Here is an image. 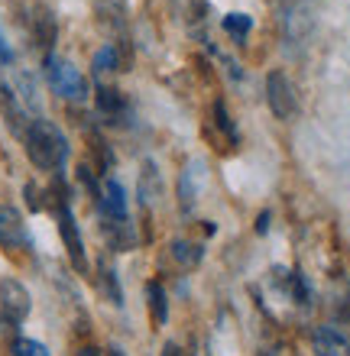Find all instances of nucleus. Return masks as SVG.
I'll return each instance as SVG.
<instances>
[{
	"label": "nucleus",
	"mask_w": 350,
	"mask_h": 356,
	"mask_svg": "<svg viewBox=\"0 0 350 356\" xmlns=\"http://www.w3.org/2000/svg\"><path fill=\"white\" fill-rule=\"evenodd\" d=\"M23 140H26V152H29V159H33L36 169L52 172V169H62V165H65L68 140L52 120H46V117L29 120V130Z\"/></svg>",
	"instance_id": "f257e3e1"
},
{
	"label": "nucleus",
	"mask_w": 350,
	"mask_h": 356,
	"mask_svg": "<svg viewBox=\"0 0 350 356\" xmlns=\"http://www.w3.org/2000/svg\"><path fill=\"white\" fill-rule=\"evenodd\" d=\"M46 75H49V85L56 88L58 97H65V101H85L88 97L85 75H81L72 62H65V58L46 56Z\"/></svg>",
	"instance_id": "f03ea898"
},
{
	"label": "nucleus",
	"mask_w": 350,
	"mask_h": 356,
	"mask_svg": "<svg viewBox=\"0 0 350 356\" xmlns=\"http://www.w3.org/2000/svg\"><path fill=\"white\" fill-rule=\"evenodd\" d=\"M266 97H269V111H273L279 120H292L295 111H299L292 81H289L285 72H269V75H266Z\"/></svg>",
	"instance_id": "7ed1b4c3"
},
{
	"label": "nucleus",
	"mask_w": 350,
	"mask_h": 356,
	"mask_svg": "<svg viewBox=\"0 0 350 356\" xmlns=\"http://www.w3.org/2000/svg\"><path fill=\"white\" fill-rule=\"evenodd\" d=\"M29 291L23 282L17 279H3L0 282V311H3V318L7 324H23L29 314Z\"/></svg>",
	"instance_id": "20e7f679"
},
{
	"label": "nucleus",
	"mask_w": 350,
	"mask_h": 356,
	"mask_svg": "<svg viewBox=\"0 0 350 356\" xmlns=\"http://www.w3.org/2000/svg\"><path fill=\"white\" fill-rule=\"evenodd\" d=\"M97 204H101V214L111 220V227L130 224V220H127V195H123V185H120V181L107 178L104 188L97 191Z\"/></svg>",
	"instance_id": "39448f33"
},
{
	"label": "nucleus",
	"mask_w": 350,
	"mask_h": 356,
	"mask_svg": "<svg viewBox=\"0 0 350 356\" xmlns=\"http://www.w3.org/2000/svg\"><path fill=\"white\" fill-rule=\"evenodd\" d=\"M58 230H62V240L68 246V256H72V263L75 269H85V243H81V234H78V224H75V214H72V207L62 201L58 204Z\"/></svg>",
	"instance_id": "423d86ee"
},
{
	"label": "nucleus",
	"mask_w": 350,
	"mask_h": 356,
	"mask_svg": "<svg viewBox=\"0 0 350 356\" xmlns=\"http://www.w3.org/2000/svg\"><path fill=\"white\" fill-rule=\"evenodd\" d=\"M0 246L17 250V246H29L26 224L19 220V214L13 207H0Z\"/></svg>",
	"instance_id": "0eeeda50"
},
{
	"label": "nucleus",
	"mask_w": 350,
	"mask_h": 356,
	"mask_svg": "<svg viewBox=\"0 0 350 356\" xmlns=\"http://www.w3.org/2000/svg\"><path fill=\"white\" fill-rule=\"evenodd\" d=\"M201 172H205V162L201 159H191L189 165H185V172H182V178H179V204H182V211H191V204H195L198 188H201Z\"/></svg>",
	"instance_id": "6e6552de"
},
{
	"label": "nucleus",
	"mask_w": 350,
	"mask_h": 356,
	"mask_svg": "<svg viewBox=\"0 0 350 356\" xmlns=\"http://www.w3.org/2000/svg\"><path fill=\"white\" fill-rule=\"evenodd\" d=\"M315 356H350V343L337 327L315 330Z\"/></svg>",
	"instance_id": "1a4fd4ad"
},
{
	"label": "nucleus",
	"mask_w": 350,
	"mask_h": 356,
	"mask_svg": "<svg viewBox=\"0 0 350 356\" xmlns=\"http://www.w3.org/2000/svg\"><path fill=\"white\" fill-rule=\"evenodd\" d=\"M159 191H162L159 172H156L152 162H146V165H143V175H140V201H143V207L156 204V201H159Z\"/></svg>",
	"instance_id": "9d476101"
},
{
	"label": "nucleus",
	"mask_w": 350,
	"mask_h": 356,
	"mask_svg": "<svg viewBox=\"0 0 350 356\" xmlns=\"http://www.w3.org/2000/svg\"><path fill=\"white\" fill-rule=\"evenodd\" d=\"M3 113L10 117V127H13V133H23V136H26V130H29L26 113H23V107H19L17 94L10 91L7 85H3Z\"/></svg>",
	"instance_id": "9b49d317"
},
{
	"label": "nucleus",
	"mask_w": 350,
	"mask_h": 356,
	"mask_svg": "<svg viewBox=\"0 0 350 356\" xmlns=\"http://www.w3.org/2000/svg\"><path fill=\"white\" fill-rule=\"evenodd\" d=\"M250 29H253V19L246 17V13H228V17H224V33H228L234 42H240V46L246 42Z\"/></svg>",
	"instance_id": "f8f14e48"
},
{
	"label": "nucleus",
	"mask_w": 350,
	"mask_h": 356,
	"mask_svg": "<svg viewBox=\"0 0 350 356\" xmlns=\"http://www.w3.org/2000/svg\"><path fill=\"white\" fill-rule=\"evenodd\" d=\"M146 295H150V308H152L156 324H166V318H169V298H166V289H162L159 282H150V285H146Z\"/></svg>",
	"instance_id": "ddd939ff"
},
{
	"label": "nucleus",
	"mask_w": 350,
	"mask_h": 356,
	"mask_svg": "<svg viewBox=\"0 0 350 356\" xmlns=\"http://www.w3.org/2000/svg\"><path fill=\"white\" fill-rule=\"evenodd\" d=\"M97 107H101V113H107V117H120V111H123L120 91H114V88H97Z\"/></svg>",
	"instance_id": "4468645a"
},
{
	"label": "nucleus",
	"mask_w": 350,
	"mask_h": 356,
	"mask_svg": "<svg viewBox=\"0 0 350 356\" xmlns=\"http://www.w3.org/2000/svg\"><path fill=\"white\" fill-rule=\"evenodd\" d=\"M36 39L42 49H49L56 42V19L49 17L46 10H39V17H36Z\"/></svg>",
	"instance_id": "2eb2a0df"
},
{
	"label": "nucleus",
	"mask_w": 350,
	"mask_h": 356,
	"mask_svg": "<svg viewBox=\"0 0 350 356\" xmlns=\"http://www.w3.org/2000/svg\"><path fill=\"white\" fill-rule=\"evenodd\" d=\"M13 356H49V350L39 340L19 337V340H13Z\"/></svg>",
	"instance_id": "dca6fc26"
},
{
	"label": "nucleus",
	"mask_w": 350,
	"mask_h": 356,
	"mask_svg": "<svg viewBox=\"0 0 350 356\" xmlns=\"http://www.w3.org/2000/svg\"><path fill=\"white\" fill-rule=\"evenodd\" d=\"M214 117H218V127H221L224 133H228V140H230V143L240 140V136H237V127L230 123V113H228V107H224V101L214 104Z\"/></svg>",
	"instance_id": "f3484780"
},
{
	"label": "nucleus",
	"mask_w": 350,
	"mask_h": 356,
	"mask_svg": "<svg viewBox=\"0 0 350 356\" xmlns=\"http://www.w3.org/2000/svg\"><path fill=\"white\" fill-rule=\"evenodd\" d=\"M111 68H117V49L114 46H104L95 56V72H111Z\"/></svg>",
	"instance_id": "a211bd4d"
},
{
	"label": "nucleus",
	"mask_w": 350,
	"mask_h": 356,
	"mask_svg": "<svg viewBox=\"0 0 350 356\" xmlns=\"http://www.w3.org/2000/svg\"><path fill=\"white\" fill-rule=\"evenodd\" d=\"M172 253L179 256L182 263H189V266L201 263V246H189V243H175V246H172Z\"/></svg>",
	"instance_id": "6ab92c4d"
},
{
	"label": "nucleus",
	"mask_w": 350,
	"mask_h": 356,
	"mask_svg": "<svg viewBox=\"0 0 350 356\" xmlns=\"http://www.w3.org/2000/svg\"><path fill=\"white\" fill-rule=\"evenodd\" d=\"M104 285H107V291H111V301H114V305H120V301H123V291L117 289L114 269H107V266H104Z\"/></svg>",
	"instance_id": "aec40b11"
},
{
	"label": "nucleus",
	"mask_w": 350,
	"mask_h": 356,
	"mask_svg": "<svg viewBox=\"0 0 350 356\" xmlns=\"http://www.w3.org/2000/svg\"><path fill=\"white\" fill-rule=\"evenodd\" d=\"M0 62H3V65H10V62H13V49H10L7 36H3V29H0Z\"/></svg>",
	"instance_id": "412c9836"
},
{
	"label": "nucleus",
	"mask_w": 350,
	"mask_h": 356,
	"mask_svg": "<svg viewBox=\"0 0 350 356\" xmlns=\"http://www.w3.org/2000/svg\"><path fill=\"white\" fill-rule=\"evenodd\" d=\"M162 356H185V353H182V347H175V343H166V347H162Z\"/></svg>",
	"instance_id": "4be33fe9"
},
{
	"label": "nucleus",
	"mask_w": 350,
	"mask_h": 356,
	"mask_svg": "<svg viewBox=\"0 0 350 356\" xmlns=\"http://www.w3.org/2000/svg\"><path fill=\"white\" fill-rule=\"evenodd\" d=\"M78 356H101V350H95V347H85V350H81V353H78Z\"/></svg>",
	"instance_id": "5701e85b"
},
{
	"label": "nucleus",
	"mask_w": 350,
	"mask_h": 356,
	"mask_svg": "<svg viewBox=\"0 0 350 356\" xmlns=\"http://www.w3.org/2000/svg\"><path fill=\"white\" fill-rule=\"evenodd\" d=\"M107 353H111V356H127V353H123L120 347H111V350H107Z\"/></svg>",
	"instance_id": "b1692460"
}]
</instances>
